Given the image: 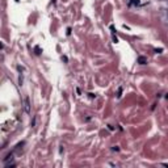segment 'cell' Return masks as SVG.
Instances as JSON below:
<instances>
[{
	"instance_id": "1",
	"label": "cell",
	"mask_w": 168,
	"mask_h": 168,
	"mask_svg": "<svg viewBox=\"0 0 168 168\" xmlns=\"http://www.w3.org/2000/svg\"><path fill=\"white\" fill-rule=\"evenodd\" d=\"M24 111H25L26 113H30V101H29V97H25L24 99Z\"/></svg>"
},
{
	"instance_id": "2",
	"label": "cell",
	"mask_w": 168,
	"mask_h": 168,
	"mask_svg": "<svg viewBox=\"0 0 168 168\" xmlns=\"http://www.w3.org/2000/svg\"><path fill=\"white\" fill-rule=\"evenodd\" d=\"M138 63H140V65H146V63H147V58L139 57V58H138Z\"/></svg>"
},
{
	"instance_id": "3",
	"label": "cell",
	"mask_w": 168,
	"mask_h": 168,
	"mask_svg": "<svg viewBox=\"0 0 168 168\" xmlns=\"http://www.w3.org/2000/svg\"><path fill=\"white\" fill-rule=\"evenodd\" d=\"M118 150H120V148H118L117 146H114V147H113V151H118Z\"/></svg>"
}]
</instances>
